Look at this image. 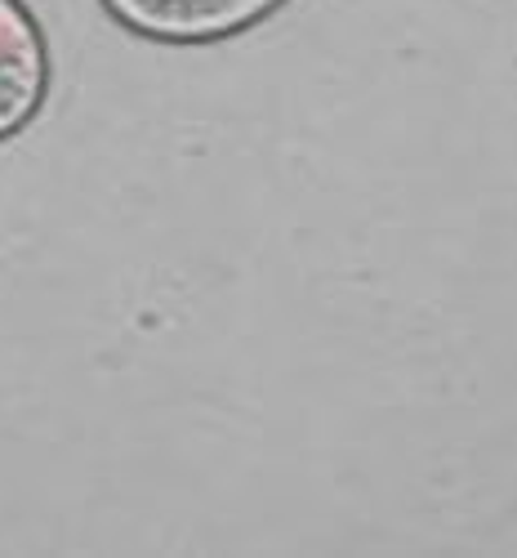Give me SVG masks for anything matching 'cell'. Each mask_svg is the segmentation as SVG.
Listing matches in <instances>:
<instances>
[{"label": "cell", "mask_w": 517, "mask_h": 558, "mask_svg": "<svg viewBox=\"0 0 517 558\" xmlns=\"http://www.w3.org/2000/svg\"><path fill=\"white\" fill-rule=\"evenodd\" d=\"M50 81V36L23 0H0V144L45 112Z\"/></svg>", "instance_id": "obj_2"}, {"label": "cell", "mask_w": 517, "mask_h": 558, "mask_svg": "<svg viewBox=\"0 0 517 558\" xmlns=\"http://www.w3.org/2000/svg\"><path fill=\"white\" fill-rule=\"evenodd\" d=\"M112 23L157 45H219L232 40L291 0H99Z\"/></svg>", "instance_id": "obj_1"}]
</instances>
